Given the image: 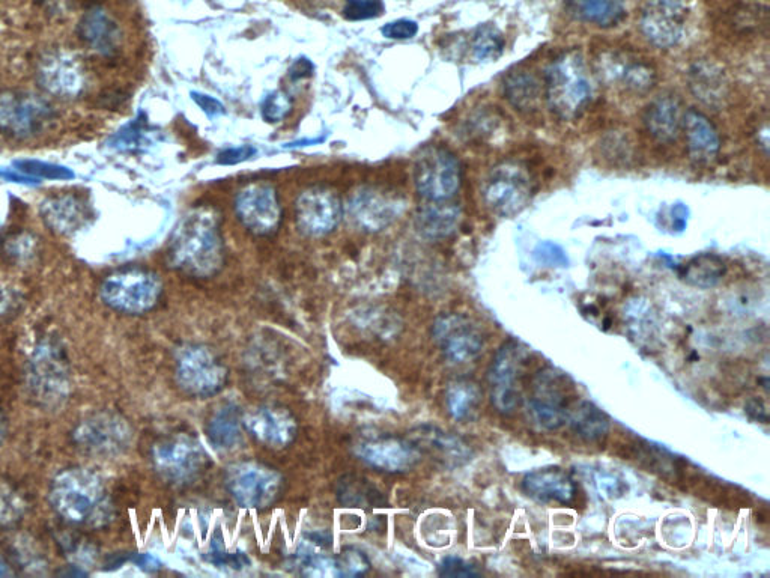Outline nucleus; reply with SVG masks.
<instances>
[{
  "label": "nucleus",
  "instance_id": "nucleus-1",
  "mask_svg": "<svg viewBox=\"0 0 770 578\" xmlns=\"http://www.w3.org/2000/svg\"><path fill=\"white\" fill-rule=\"evenodd\" d=\"M170 267L195 279L216 276L225 264L220 220L211 208H196L182 217L167 249Z\"/></svg>",
  "mask_w": 770,
  "mask_h": 578
},
{
  "label": "nucleus",
  "instance_id": "nucleus-2",
  "mask_svg": "<svg viewBox=\"0 0 770 578\" xmlns=\"http://www.w3.org/2000/svg\"><path fill=\"white\" fill-rule=\"evenodd\" d=\"M53 511L77 527L107 526L115 517V506L103 479L94 470L70 467L53 479L49 488Z\"/></svg>",
  "mask_w": 770,
  "mask_h": 578
},
{
  "label": "nucleus",
  "instance_id": "nucleus-3",
  "mask_svg": "<svg viewBox=\"0 0 770 578\" xmlns=\"http://www.w3.org/2000/svg\"><path fill=\"white\" fill-rule=\"evenodd\" d=\"M545 97L552 112L561 119L576 118L586 109L592 98V82L580 56L567 53L549 65Z\"/></svg>",
  "mask_w": 770,
  "mask_h": 578
},
{
  "label": "nucleus",
  "instance_id": "nucleus-4",
  "mask_svg": "<svg viewBox=\"0 0 770 578\" xmlns=\"http://www.w3.org/2000/svg\"><path fill=\"white\" fill-rule=\"evenodd\" d=\"M151 461L158 476L176 487L195 484L210 467V457L202 443L185 432L158 440L152 446Z\"/></svg>",
  "mask_w": 770,
  "mask_h": 578
},
{
  "label": "nucleus",
  "instance_id": "nucleus-5",
  "mask_svg": "<svg viewBox=\"0 0 770 578\" xmlns=\"http://www.w3.org/2000/svg\"><path fill=\"white\" fill-rule=\"evenodd\" d=\"M163 296V282L154 271L125 268L103 280L100 299L107 308L124 315H143L155 308Z\"/></svg>",
  "mask_w": 770,
  "mask_h": 578
},
{
  "label": "nucleus",
  "instance_id": "nucleus-6",
  "mask_svg": "<svg viewBox=\"0 0 770 578\" xmlns=\"http://www.w3.org/2000/svg\"><path fill=\"white\" fill-rule=\"evenodd\" d=\"M28 387L35 404L44 410H59L68 401L70 368L64 350L53 339H47L35 348L29 362Z\"/></svg>",
  "mask_w": 770,
  "mask_h": 578
},
{
  "label": "nucleus",
  "instance_id": "nucleus-7",
  "mask_svg": "<svg viewBox=\"0 0 770 578\" xmlns=\"http://www.w3.org/2000/svg\"><path fill=\"white\" fill-rule=\"evenodd\" d=\"M175 378L185 395L207 399L225 389L229 371L213 348L204 344H187L176 353Z\"/></svg>",
  "mask_w": 770,
  "mask_h": 578
},
{
  "label": "nucleus",
  "instance_id": "nucleus-8",
  "mask_svg": "<svg viewBox=\"0 0 770 578\" xmlns=\"http://www.w3.org/2000/svg\"><path fill=\"white\" fill-rule=\"evenodd\" d=\"M226 488L241 508L264 511L283 496L285 478L267 464L241 461L226 470Z\"/></svg>",
  "mask_w": 770,
  "mask_h": 578
},
{
  "label": "nucleus",
  "instance_id": "nucleus-9",
  "mask_svg": "<svg viewBox=\"0 0 770 578\" xmlns=\"http://www.w3.org/2000/svg\"><path fill=\"white\" fill-rule=\"evenodd\" d=\"M73 442L92 457L113 458L125 454L133 442V429L121 414L95 411L74 428Z\"/></svg>",
  "mask_w": 770,
  "mask_h": 578
},
{
  "label": "nucleus",
  "instance_id": "nucleus-10",
  "mask_svg": "<svg viewBox=\"0 0 770 578\" xmlns=\"http://www.w3.org/2000/svg\"><path fill=\"white\" fill-rule=\"evenodd\" d=\"M461 180V165L446 148L428 147L417 156L414 184L428 201H449L458 193Z\"/></svg>",
  "mask_w": 770,
  "mask_h": 578
},
{
  "label": "nucleus",
  "instance_id": "nucleus-11",
  "mask_svg": "<svg viewBox=\"0 0 770 578\" xmlns=\"http://www.w3.org/2000/svg\"><path fill=\"white\" fill-rule=\"evenodd\" d=\"M55 119V110L40 95L25 91L0 94V130L16 139L43 133Z\"/></svg>",
  "mask_w": 770,
  "mask_h": 578
},
{
  "label": "nucleus",
  "instance_id": "nucleus-12",
  "mask_svg": "<svg viewBox=\"0 0 770 578\" xmlns=\"http://www.w3.org/2000/svg\"><path fill=\"white\" fill-rule=\"evenodd\" d=\"M573 386L557 369L546 368L534 377L528 410L534 422L545 429H558L567 422Z\"/></svg>",
  "mask_w": 770,
  "mask_h": 578
},
{
  "label": "nucleus",
  "instance_id": "nucleus-13",
  "mask_svg": "<svg viewBox=\"0 0 770 578\" xmlns=\"http://www.w3.org/2000/svg\"><path fill=\"white\" fill-rule=\"evenodd\" d=\"M527 360V351L515 341L504 344L495 356L488 371V380L492 404L500 413L510 414L518 407L521 401L519 381Z\"/></svg>",
  "mask_w": 770,
  "mask_h": 578
},
{
  "label": "nucleus",
  "instance_id": "nucleus-14",
  "mask_svg": "<svg viewBox=\"0 0 770 578\" xmlns=\"http://www.w3.org/2000/svg\"><path fill=\"white\" fill-rule=\"evenodd\" d=\"M235 213L244 228L258 237L276 234L282 223L279 195L270 184L253 183L244 187L235 199Z\"/></svg>",
  "mask_w": 770,
  "mask_h": 578
},
{
  "label": "nucleus",
  "instance_id": "nucleus-15",
  "mask_svg": "<svg viewBox=\"0 0 770 578\" xmlns=\"http://www.w3.org/2000/svg\"><path fill=\"white\" fill-rule=\"evenodd\" d=\"M354 454L372 469L385 473L410 472L417 466L422 451L410 440L396 436H372L358 440Z\"/></svg>",
  "mask_w": 770,
  "mask_h": 578
},
{
  "label": "nucleus",
  "instance_id": "nucleus-16",
  "mask_svg": "<svg viewBox=\"0 0 770 578\" xmlns=\"http://www.w3.org/2000/svg\"><path fill=\"white\" fill-rule=\"evenodd\" d=\"M531 198L530 177L516 165L498 166L486 183L483 199L489 210L501 217L521 213Z\"/></svg>",
  "mask_w": 770,
  "mask_h": 578
},
{
  "label": "nucleus",
  "instance_id": "nucleus-17",
  "mask_svg": "<svg viewBox=\"0 0 770 578\" xmlns=\"http://www.w3.org/2000/svg\"><path fill=\"white\" fill-rule=\"evenodd\" d=\"M688 5L685 0H647L641 14L644 37L659 49L679 44L686 31Z\"/></svg>",
  "mask_w": 770,
  "mask_h": 578
},
{
  "label": "nucleus",
  "instance_id": "nucleus-18",
  "mask_svg": "<svg viewBox=\"0 0 770 578\" xmlns=\"http://www.w3.org/2000/svg\"><path fill=\"white\" fill-rule=\"evenodd\" d=\"M432 335L444 357L455 365L471 362L483 350L482 333L464 315H441L434 323Z\"/></svg>",
  "mask_w": 770,
  "mask_h": 578
},
{
  "label": "nucleus",
  "instance_id": "nucleus-19",
  "mask_svg": "<svg viewBox=\"0 0 770 578\" xmlns=\"http://www.w3.org/2000/svg\"><path fill=\"white\" fill-rule=\"evenodd\" d=\"M405 210L398 196L378 189H361L349 199L346 213L355 228L364 232H379L389 228Z\"/></svg>",
  "mask_w": 770,
  "mask_h": 578
},
{
  "label": "nucleus",
  "instance_id": "nucleus-20",
  "mask_svg": "<svg viewBox=\"0 0 770 578\" xmlns=\"http://www.w3.org/2000/svg\"><path fill=\"white\" fill-rule=\"evenodd\" d=\"M37 80L44 92L62 100L80 97L86 88L82 64L67 52L46 53L38 62Z\"/></svg>",
  "mask_w": 770,
  "mask_h": 578
},
{
  "label": "nucleus",
  "instance_id": "nucleus-21",
  "mask_svg": "<svg viewBox=\"0 0 770 578\" xmlns=\"http://www.w3.org/2000/svg\"><path fill=\"white\" fill-rule=\"evenodd\" d=\"M243 422L246 432L267 448L283 449L297 439V419L280 405L252 408L243 414Z\"/></svg>",
  "mask_w": 770,
  "mask_h": 578
},
{
  "label": "nucleus",
  "instance_id": "nucleus-22",
  "mask_svg": "<svg viewBox=\"0 0 770 578\" xmlns=\"http://www.w3.org/2000/svg\"><path fill=\"white\" fill-rule=\"evenodd\" d=\"M295 216L298 226L307 235L324 237L333 232L342 220V202L331 190L312 187L298 196Z\"/></svg>",
  "mask_w": 770,
  "mask_h": 578
},
{
  "label": "nucleus",
  "instance_id": "nucleus-23",
  "mask_svg": "<svg viewBox=\"0 0 770 578\" xmlns=\"http://www.w3.org/2000/svg\"><path fill=\"white\" fill-rule=\"evenodd\" d=\"M40 214L47 228L59 235L76 234L94 217L91 205L76 195L47 198L41 204Z\"/></svg>",
  "mask_w": 770,
  "mask_h": 578
},
{
  "label": "nucleus",
  "instance_id": "nucleus-24",
  "mask_svg": "<svg viewBox=\"0 0 770 578\" xmlns=\"http://www.w3.org/2000/svg\"><path fill=\"white\" fill-rule=\"evenodd\" d=\"M243 414L235 402H225L211 414L205 434L217 454H231L243 445L246 432Z\"/></svg>",
  "mask_w": 770,
  "mask_h": 578
},
{
  "label": "nucleus",
  "instance_id": "nucleus-25",
  "mask_svg": "<svg viewBox=\"0 0 770 578\" xmlns=\"http://www.w3.org/2000/svg\"><path fill=\"white\" fill-rule=\"evenodd\" d=\"M77 32L80 40L98 55L113 56L121 47V28L103 8L95 7L86 11Z\"/></svg>",
  "mask_w": 770,
  "mask_h": 578
},
{
  "label": "nucleus",
  "instance_id": "nucleus-26",
  "mask_svg": "<svg viewBox=\"0 0 770 578\" xmlns=\"http://www.w3.org/2000/svg\"><path fill=\"white\" fill-rule=\"evenodd\" d=\"M522 488L531 499L542 503L567 505L576 496L575 482L558 467H546L528 473L522 481Z\"/></svg>",
  "mask_w": 770,
  "mask_h": 578
},
{
  "label": "nucleus",
  "instance_id": "nucleus-27",
  "mask_svg": "<svg viewBox=\"0 0 770 578\" xmlns=\"http://www.w3.org/2000/svg\"><path fill=\"white\" fill-rule=\"evenodd\" d=\"M686 140H688L689 156L700 165L715 160L721 148L718 131L713 127L707 116L697 110H689L683 119Z\"/></svg>",
  "mask_w": 770,
  "mask_h": 578
},
{
  "label": "nucleus",
  "instance_id": "nucleus-28",
  "mask_svg": "<svg viewBox=\"0 0 770 578\" xmlns=\"http://www.w3.org/2000/svg\"><path fill=\"white\" fill-rule=\"evenodd\" d=\"M682 122V107L671 95L656 98L644 115L647 130L662 143L674 142L679 137Z\"/></svg>",
  "mask_w": 770,
  "mask_h": 578
},
{
  "label": "nucleus",
  "instance_id": "nucleus-29",
  "mask_svg": "<svg viewBox=\"0 0 770 578\" xmlns=\"http://www.w3.org/2000/svg\"><path fill=\"white\" fill-rule=\"evenodd\" d=\"M432 202L417 213L414 226L425 240L438 241L450 237L461 222V210L456 205Z\"/></svg>",
  "mask_w": 770,
  "mask_h": 578
},
{
  "label": "nucleus",
  "instance_id": "nucleus-30",
  "mask_svg": "<svg viewBox=\"0 0 770 578\" xmlns=\"http://www.w3.org/2000/svg\"><path fill=\"white\" fill-rule=\"evenodd\" d=\"M566 10L580 22L611 28L625 19V7L620 0H564Z\"/></svg>",
  "mask_w": 770,
  "mask_h": 578
},
{
  "label": "nucleus",
  "instance_id": "nucleus-31",
  "mask_svg": "<svg viewBox=\"0 0 770 578\" xmlns=\"http://www.w3.org/2000/svg\"><path fill=\"white\" fill-rule=\"evenodd\" d=\"M567 422L576 436L590 443L601 442L610 431V419L607 414L589 401H581L570 408Z\"/></svg>",
  "mask_w": 770,
  "mask_h": 578
},
{
  "label": "nucleus",
  "instance_id": "nucleus-32",
  "mask_svg": "<svg viewBox=\"0 0 770 578\" xmlns=\"http://www.w3.org/2000/svg\"><path fill=\"white\" fill-rule=\"evenodd\" d=\"M417 440L425 445L422 448L435 452L441 460L453 466H461L471 460V449L467 443L441 429L423 426L417 434Z\"/></svg>",
  "mask_w": 770,
  "mask_h": 578
},
{
  "label": "nucleus",
  "instance_id": "nucleus-33",
  "mask_svg": "<svg viewBox=\"0 0 770 578\" xmlns=\"http://www.w3.org/2000/svg\"><path fill=\"white\" fill-rule=\"evenodd\" d=\"M725 262L719 256L712 253H703L695 256L691 261L686 262L680 268V277L688 285L697 286V288H713L721 282L725 276Z\"/></svg>",
  "mask_w": 770,
  "mask_h": 578
},
{
  "label": "nucleus",
  "instance_id": "nucleus-34",
  "mask_svg": "<svg viewBox=\"0 0 770 578\" xmlns=\"http://www.w3.org/2000/svg\"><path fill=\"white\" fill-rule=\"evenodd\" d=\"M504 95L516 110L531 112L542 97V86L528 71H516L504 80Z\"/></svg>",
  "mask_w": 770,
  "mask_h": 578
},
{
  "label": "nucleus",
  "instance_id": "nucleus-35",
  "mask_svg": "<svg viewBox=\"0 0 770 578\" xmlns=\"http://www.w3.org/2000/svg\"><path fill=\"white\" fill-rule=\"evenodd\" d=\"M691 89L697 98L707 104H715L727 95V83L721 70L712 64H695L689 74Z\"/></svg>",
  "mask_w": 770,
  "mask_h": 578
},
{
  "label": "nucleus",
  "instance_id": "nucleus-36",
  "mask_svg": "<svg viewBox=\"0 0 770 578\" xmlns=\"http://www.w3.org/2000/svg\"><path fill=\"white\" fill-rule=\"evenodd\" d=\"M337 499L346 508H376L385 503L384 496L378 488L357 476H345L339 482Z\"/></svg>",
  "mask_w": 770,
  "mask_h": 578
},
{
  "label": "nucleus",
  "instance_id": "nucleus-37",
  "mask_svg": "<svg viewBox=\"0 0 770 578\" xmlns=\"http://www.w3.org/2000/svg\"><path fill=\"white\" fill-rule=\"evenodd\" d=\"M480 399H482V392L473 381L456 380L447 387V410L456 420L470 416L479 405Z\"/></svg>",
  "mask_w": 770,
  "mask_h": 578
},
{
  "label": "nucleus",
  "instance_id": "nucleus-38",
  "mask_svg": "<svg viewBox=\"0 0 770 578\" xmlns=\"http://www.w3.org/2000/svg\"><path fill=\"white\" fill-rule=\"evenodd\" d=\"M357 324L361 329L379 336V338H392L401 329L402 323L393 312H384L381 309H367L355 315Z\"/></svg>",
  "mask_w": 770,
  "mask_h": 578
},
{
  "label": "nucleus",
  "instance_id": "nucleus-39",
  "mask_svg": "<svg viewBox=\"0 0 770 578\" xmlns=\"http://www.w3.org/2000/svg\"><path fill=\"white\" fill-rule=\"evenodd\" d=\"M473 53L477 61H495L503 55V34L495 26L483 25L473 38Z\"/></svg>",
  "mask_w": 770,
  "mask_h": 578
},
{
  "label": "nucleus",
  "instance_id": "nucleus-40",
  "mask_svg": "<svg viewBox=\"0 0 770 578\" xmlns=\"http://www.w3.org/2000/svg\"><path fill=\"white\" fill-rule=\"evenodd\" d=\"M149 125L145 116H139L113 136L112 147L121 151H137L148 143Z\"/></svg>",
  "mask_w": 770,
  "mask_h": 578
},
{
  "label": "nucleus",
  "instance_id": "nucleus-41",
  "mask_svg": "<svg viewBox=\"0 0 770 578\" xmlns=\"http://www.w3.org/2000/svg\"><path fill=\"white\" fill-rule=\"evenodd\" d=\"M26 512V502L13 487L0 482V526L19 523Z\"/></svg>",
  "mask_w": 770,
  "mask_h": 578
},
{
  "label": "nucleus",
  "instance_id": "nucleus-42",
  "mask_svg": "<svg viewBox=\"0 0 770 578\" xmlns=\"http://www.w3.org/2000/svg\"><path fill=\"white\" fill-rule=\"evenodd\" d=\"M16 169L28 177L37 178V180H73L74 172L64 166L53 165V163L38 162V160H22L16 162Z\"/></svg>",
  "mask_w": 770,
  "mask_h": 578
},
{
  "label": "nucleus",
  "instance_id": "nucleus-43",
  "mask_svg": "<svg viewBox=\"0 0 770 578\" xmlns=\"http://www.w3.org/2000/svg\"><path fill=\"white\" fill-rule=\"evenodd\" d=\"M620 80L626 88L635 92L649 91L655 82V74L640 62H626L619 73Z\"/></svg>",
  "mask_w": 770,
  "mask_h": 578
},
{
  "label": "nucleus",
  "instance_id": "nucleus-44",
  "mask_svg": "<svg viewBox=\"0 0 770 578\" xmlns=\"http://www.w3.org/2000/svg\"><path fill=\"white\" fill-rule=\"evenodd\" d=\"M343 16L352 22L372 20L384 14L385 7L382 0H345Z\"/></svg>",
  "mask_w": 770,
  "mask_h": 578
},
{
  "label": "nucleus",
  "instance_id": "nucleus-45",
  "mask_svg": "<svg viewBox=\"0 0 770 578\" xmlns=\"http://www.w3.org/2000/svg\"><path fill=\"white\" fill-rule=\"evenodd\" d=\"M292 100L282 91L271 92L261 104L262 118L267 122H280L291 113Z\"/></svg>",
  "mask_w": 770,
  "mask_h": 578
},
{
  "label": "nucleus",
  "instance_id": "nucleus-46",
  "mask_svg": "<svg viewBox=\"0 0 770 578\" xmlns=\"http://www.w3.org/2000/svg\"><path fill=\"white\" fill-rule=\"evenodd\" d=\"M339 560L340 577H357L366 574L370 569V562L366 554L357 548H345L337 554Z\"/></svg>",
  "mask_w": 770,
  "mask_h": 578
},
{
  "label": "nucleus",
  "instance_id": "nucleus-47",
  "mask_svg": "<svg viewBox=\"0 0 770 578\" xmlns=\"http://www.w3.org/2000/svg\"><path fill=\"white\" fill-rule=\"evenodd\" d=\"M533 256L537 264L543 265V267L564 268L569 265L566 252L558 244L551 243V241L537 244Z\"/></svg>",
  "mask_w": 770,
  "mask_h": 578
},
{
  "label": "nucleus",
  "instance_id": "nucleus-48",
  "mask_svg": "<svg viewBox=\"0 0 770 578\" xmlns=\"http://www.w3.org/2000/svg\"><path fill=\"white\" fill-rule=\"evenodd\" d=\"M204 557L208 563L217 566V568L237 569V571H240V569L247 568L250 565L249 557L241 553V551L229 553V551L222 550V548L214 547Z\"/></svg>",
  "mask_w": 770,
  "mask_h": 578
},
{
  "label": "nucleus",
  "instance_id": "nucleus-49",
  "mask_svg": "<svg viewBox=\"0 0 770 578\" xmlns=\"http://www.w3.org/2000/svg\"><path fill=\"white\" fill-rule=\"evenodd\" d=\"M438 574L443 577H477L480 572L461 557H446L438 566Z\"/></svg>",
  "mask_w": 770,
  "mask_h": 578
},
{
  "label": "nucleus",
  "instance_id": "nucleus-50",
  "mask_svg": "<svg viewBox=\"0 0 770 578\" xmlns=\"http://www.w3.org/2000/svg\"><path fill=\"white\" fill-rule=\"evenodd\" d=\"M382 35L389 40H410L419 32V25L413 20H396V22L387 23L382 26Z\"/></svg>",
  "mask_w": 770,
  "mask_h": 578
},
{
  "label": "nucleus",
  "instance_id": "nucleus-51",
  "mask_svg": "<svg viewBox=\"0 0 770 578\" xmlns=\"http://www.w3.org/2000/svg\"><path fill=\"white\" fill-rule=\"evenodd\" d=\"M258 153L255 147L252 145H243V147L228 148V150L222 151L217 156V163L223 166L238 165V163L246 162V160L252 159L255 154Z\"/></svg>",
  "mask_w": 770,
  "mask_h": 578
},
{
  "label": "nucleus",
  "instance_id": "nucleus-52",
  "mask_svg": "<svg viewBox=\"0 0 770 578\" xmlns=\"http://www.w3.org/2000/svg\"><path fill=\"white\" fill-rule=\"evenodd\" d=\"M191 98H193V101L198 104L199 109H201L208 118H216V116L225 115V106H223L217 98L195 91L191 92Z\"/></svg>",
  "mask_w": 770,
  "mask_h": 578
},
{
  "label": "nucleus",
  "instance_id": "nucleus-53",
  "mask_svg": "<svg viewBox=\"0 0 770 578\" xmlns=\"http://www.w3.org/2000/svg\"><path fill=\"white\" fill-rule=\"evenodd\" d=\"M8 252L16 258L26 259L29 256L34 255L35 240L31 235L22 234L19 237H14L13 240L8 243Z\"/></svg>",
  "mask_w": 770,
  "mask_h": 578
},
{
  "label": "nucleus",
  "instance_id": "nucleus-54",
  "mask_svg": "<svg viewBox=\"0 0 770 578\" xmlns=\"http://www.w3.org/2000/svg\"><path fill=\"white\" fill-rule=\"evenodd\" d=\"M313 70H315V67H313L310 59L300 58L291 65V68H289V77H291L294 82H297V80L306 79V77L312 76Z\"/></svg>",
  "mask_w": 770,
  "mask_h": 578
},
{
  "label": "nucleus",
  "instance_id": "nucleus-55",
  "mask_svg": "<svg viewBox=\"0 0 770 578\" xmlns=\"http://www.w3.org/2000/svg\"><path fill=\"white\" fill-rule=\"evenodd\" d=\"M0 178L2 180L10 181V183L28 184V186H35L40 183L37 178L28 177V175L22 174V172L8 171V169H0Z\"/></svg>",
  "mask_w": 770,
  "mask_h": 578
},
{
  "label": "nucleus",
  "instance_id": "nucleus-56",
  "mask_svg": "<svg viewBox=\"0 0 770 578\" xmlns=\"http://www.w3.org/2000/svg\"><path fill=\"white\" fill-rule=\"evenodd\" d=\"M746 413H748L749 416L754 417V419H757L758 422H769L766 405H764L760 399H752V401H749L748 405H746Z\"/></svg>",
  "mask_w": 770,
  "mask_h": 578
},
{
  "label": "nucleus",
  "instance_id": "nucleus-57",
  "mask_svg": "<svg viewBox=\"0 0 770 578\" xmlns=\"http://www.w3.org/2000/svg\"><path fill=\"white\" fill-rule=\"evenodd\" d=\"M131 562L139 566V568L145 569V571H157L160 568V562L151 554H133Z\"/></svg>",
  "mask_w": 770,
  "mask_h": 578
},
{
  "label": "nucleus",
  "instance_id": "nucleus-58",
  "mask_svg": "<svg viewBox=\"0 0 770 578\" xmlns=\"http://www.w3.org/2000/svg\"><path fill=\"white\" fill-rule=\"evenodd\" d=\"M686 222H688V208L683 207V205H676V207L673 208V226L677 229V231H683L686 226Z\"/></svg>",
  "mask_w": 770,
  "mask_h": 578
},
{
  "label": "nucleus",
  "instance_id": "nucleus-59",
  "mask_svg": "<svg viewBox=\"0 0 770 578\" xmlns=\"http://www.w3.org/2000/svg\"><path fill=\"white\" fill-rule=\"evenodd\" d=\"M13 574L14 571L10 563L5 560L4 556H0V577H11Z\"/></svg>",
  "mask_w": 770,
  "mask_h": 578
},
{
  "label": "nucleus",
  "instance_id": "nucleus-60",
  "mask_svg": "<svg viewBox=\"0 0 770 578\" xmlns=\"http://www.w3.org/2000/svg\"><path fill=\"white\" fill-rule=\"evenodd\" d=\"M5 437H7V423H5L4 417L0 414V445L4 443Z\"/></svg>",
  "mask_w": 770,
  "mask_h": 578
}]
</instances>
